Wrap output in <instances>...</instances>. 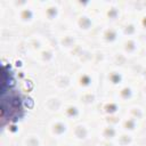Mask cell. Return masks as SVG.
Segmentation results:
<instances>
[{
	"instance_id": "29",
	"label": "cell",
	"mask_w": 146,
	"mask_h": 146,
	"mask_svg": "<svg viewBox=\"0 0 146 146\" xmlns=\"http://www.w3.org/2000/svg\"><path fill=\"white\" fill-rule=\"evenodd\" d=\"M91 146H114V145H110V144H103V143H97L95 141Z\"/></svg>"
},
{
	"instance_id": "4",
	"label": "cell",
	"mask_w": 146,
	"mask_h": 146,
	"mask_svg": "<svg viewBox=\"0 0 146 146\" xmlns=\"http://www.w3.org/2000/svg\"><path fill=\"white\" fill-rule=\"evenodd\" d=\"M129 80H130V75L128 68L110 65L106 70L102 72L100 94L103 96L113 95L115 90H117Z\"/></svg>"
},
{
	"instance_id": "2",
	"label": "cell",
	"mask_w": 146,
	"mask_h": 146,
	"mask_svg": "<svg viewBox=\"0 0 146 146\" xmlns=\"http://www.w3.org/2000/svg\"><path fill=\"white\" fill-rule=\"evenodd\" d=\"M89 11L105 25H117L124 18L122 1H92Z\"/></svg>"
},
{
	"instance_id": "13",
	"label": "cell",
	"mask_w": 146,
	"mask_h": 146,
	"mask_svg": "<svg viewBox=\"0 0 146 146\" xmlns=\"http://www.w3.org/2000/svg\"><path fill=\"white\" fill-rule=\"evenodd\" d=\"M49 140L44 133V124L39 122L27 123V129L21 138L19 146H48Z\"/></svg>"
},
{
	"instance_id": "24",
	"label": "cell",
	"mask_w": 146,
	"mask_h": 146,
	"mask_svg": "<svg viewBox=\"0 0 146 146\" xmlns=\"http://www.w3.org/2000/svg\"><path fill=\"white\" fill-rule=\"evenodd\" d=\"M123 114L128 115L130 117H133V119L138 120L139 122L146 124V103L138 100L136 103L129 104V105L124 106Z\"/></svg>"
},
{
	"instance_id": "25",
	"label": "cell",
	"mask_w": 146,
	"mask_h": 146,
	"mask_svg": "<svg viewBox=\"0 0 146 146\" xmlns=\"http://www.w3.org/2000/svg\"><path fill=\"white\" fill-rule=\"evenodd\" d=\"M113 145L114 146H137L139 145L138 136L121 131Z\"/></svg>"
},
{
	"instance_id": "22",
	"label": "cell",
	"mask_w": 146,
	"mask_h": 146,
	"mask_svg": "<svg viewBox=\"0 0 146 146\" xmlns=\"http://www.w3.org/2000/svg\"><path fill=\"white\" fill-rule=\"evenodd\" d=\"M145 129H146V124L139 122L138 120H136L133 117L122 114L121 121H120V130L121 131L139 136L145 131Z\"/></svg>"
},
{
	"instance_id": "27",
	"label": "cell",
	"mask_w": 146,
	"mask_h": 146,
	"mask_svg": "<svg viewBox=\"0 0 146 146\" xmlns=\"http://www.w3.org/2000/svg\"><path fill=\"white\" fill-rule=\"evenodd\" d=\"M56 146H81V145L76 144V143H75L74 140H72L71 138H67V139H65V140H62V141L57 143Z\"/></svg>"
},
{
	"instance_id": "28",
	"label": "cell",
	"mask_w": 146,
	"mask_h": 146,
	"mask_svg": "<svg viewBox=\"0 0 146 146\" xmlns=\"http://www.w3.org/2000/svg\"><path fill=\"white\" fill-rule=\"evenodd\" d=\"M139 94H140V100L146 103V83H141L140 84Z\"/></svg>"
},
{
	"instance_id": "20",
	"label": "cell",
	"mask_w": 146,
	"mask_h": 146,
	"mask_svg": "<svg viewBox=\"0 0 146 146\" xmlns=\"http://www.w3.org/2000/svg\"><path fill=\"white\" fill-rule=\"evenodd\" d=\"M130 79L138 81L140 84L146 83V58L143 56L130 62L128 66Z\"/></svg>"
},
{
	"instance_id": "17",
	"label": "cell",
	"mask_w": 146,
	"mask_h": 146,
	"mask_svg": "<svg viewBox=\"0 0 146 146\" xmlns=\"http://www.w3.org/2000/svg\"><path fill=\"white\" fill-rule=\"evenodd\" d=\"M123 110H124V106L120 104L112 95H108V96L102 95V98L94 111L103 119V117L121 116L123 114Z\"/></svg>"
},
{
	"instance_id": "10",
	"label": "cell",
	"mask_w": 146,
	"mask_h": 146,
	"mask_svg": "<svg viewBox=\"0 0 146 146\" xmlns=\"http://www.w3.org/2000/svg\"><path fill=\"white\" fill-rule=\"evenodd\" d=\"M65 97L66 96L49 90L41 94L39 97V108H38L39 115L44 121H47L51 116L60 115L65 102Z\"/></svg>"
},
{
	"instance_id": "9",
	"label": "cell",
	"mask_w": 146,
	"mask_h": 146,
	"mask_svg": "<svg viewBox=\"0 0 146 146\" xmlns=\"http://www.w3.org/2000/svg\"><path fill=\"white\" fill-rule=\"evenodd\" d=\"M72 124L73 123L62 115L49 117L44 123V133L49 140V144H57L70 138Z\"/></svg>"
},
{
	"instance_id": "19",
	"label": "cell",
	"mask_w": 146,
	"mask_h": 146,
	"mask_svg": "<svg viewBox=\"0 0 146 146\" xmlns=\"http://www.w3.org/2000/svg\"><path fill=\"white\" fill-rule=\"evenodd\" d=\"M71 95L81 104L84 106L87 111H92L97 107L102 94L100 90H88V91H72Z\"/></svg>"
},
{
	"instance_id": "1",
	"label": "cell",
	"mask_w": 146,
	"mask_h": 146,
	"mask_svg": "<svg viewBox=\"0 0 146 146\" xmlns=\"http://www.w3.org/2000/svg\"><path fill=\"white\" fill-rule=\"evenodd\" d=\"M6 3L13 13V23L25 32L40 25L39 1L6 0Z\"/></svg>"
},
{
	"instance_id": "31",
	"label": "cell",
	"mask_w": 146,
	"mask_h": 146,
	"mask_svg": "<svg viewBox=\"0 0 146 146\" xmlns=\"http://www.w3.org/2000/svg\"><path fill=\"white\" fill-rule=\"evenodd\" d=\"M48 146H56V144H49Z\"/></svg>"
},
{
	"instance_id": "7",
	"label": "cell",
	"mask_w": 146,
	"mask_h": 146,
	"mask_svg": "<svg viewBox=\"0 0 146 146\" xmlns=\"http://www.w3.org/2000/svg\"><path fill=\"white\" fill-rule=\"evenodd\" d=\"M52 43L58 49L62 56L67 55L71 52L83 39L81 35H79L76 32L68 27L58 26L55 29H49Z\"/></svg>"
},
{
	"instance_id": "23",
	"label": "cell",
	"mask_w": 146,
	"mask_h": 146,
	"mask_svg": "<svg viewBox=\"0 0 146 146\" xmlns=\"http://www.w3.org/2000/svg\"><path fill=\"white\" fill-rule=\"evenodd\" d=\"M122 36L123 38H135L140 36V31L137 22V17L135 16H124V18L119 24Z\"/></svg>"
},
{
	"instance_id": "5",
	"label": "cell",
	"mask_w": 146,
	"mask_h": 146,
	"mask_svg": "<svg viewBox=\"0 0 146 146\" xmlns=\"http://www.w3.org/2000/svg\"><path fill=\"white\" fill-rule=\"evenodd\" d=\"M100 25V22L94 14H91L90 11H82L72 16L66 22L64 27L73 30L84 39H90Z\"/></svg>"
},
{
	"instance_id": "30",
	"label": "cell",
	"mask_w": 146,
	"mask_h": 146,
	"mask_svg": "<svg viewBox=\"0 0 146 146\" xmlns=\"http://www.w3.org/2000/svg\"><path fill=\"white\" fill-rule=\"evenodd\" d=\"M144 41V50H143V57L146 58V38H143Z\"/></svg>"
},
{
	"instance_id": "18",
	"label": "cell",
	"mask_w": 146,
	"mask_h": 146,
	"mask_svg": "<svg viewBox=\"0 0 146 146\" xmlns=\"http://www.w3.org/2000/svg\"><path fill=\"white\" fill-rule=\"evenodd\" d=\"M121 130L120 127L112 123H106L104 121H100L95 125V135H96V141L103 143V144H110L113 145L119 137Z\"/></svg>"
},
{
	"instance_id": "15",
	"label": "cell",
	"mask_w": 146,
	"mask_h": 146,
	"mask_svg": "<svg viewBox=\"0 0 146 146\" xmlns=\"http://www.w3.org/2000/svg\"><path fill=\"white\" fill-rule=\"evenodd\" d=\"M88 111L84 108L83 105H81L71 94L65 97V102L62 108L60 115L68 120L71 123H75L79 121H82L86 119Z\"/></svg>"
},
{
	"instance_id": "3",
	"label": "cell",
	"mask_w": 146,
	"mask_h": 146,
	"mask_svg": "<svg viewBox=\"0 0 146 146\" xmlns=\"http://www.w3.org/2000/svg\"><path fill=\"white\" fill-rule=\"evenodd\" d=\"M40 24L47 29L63 26L65 19L64 1H39Z\"/></svg>"
},
{
	"instance_id": "11",
	"label": "cell",
	"mask_w": 146,
	"mask_h": 146,
	"mask_svg": "<svg viewBox=\"0 0 146 146\" xmlns=\"http://www.w3.org/2000/svg\"><path fill=\"white\" fill-rule=\"evenodd\" d=\"M95 47L96 46H94L89 39L83 38L80 41V43L64 57L76 67H84V66L91 67Z\"/></svg>"
},
{
	"instance_id": "21",
	"label": "cell",
	"mask_w": 146,
	"mask_h": 146,
	"mask_svg": "<svg viewBox=\"0 0 146 146\" xmlns=\"http://www.w3.org/2000/svg\"><path fill=\"white\" fill-rule=\"evenodd\" d=\"M111 54H112V50L95 47L91 67H94L95 70L102 73L104 70H106L111 65Z\"/></svg>"
},
{
	"instance_id": "14",
	"label": "cell",
	"mask_w": 146,
	"mask_h": 146,
	"mask_svg": "<svg viewBox=\"0 0 146 146\" xmlns=\"http://www.w3.org/2000/svg\"><path fill=\"white\" fill-rule=\"evenodd\" d=\"M140 83L133 79H130L127 81L122 87H120L117 90L113 92V97L123 106H127L129 104L136 103L140 100Z\"/></svg>"
},
{
	"instance_id": "16",
	"label": "cell",
	"mask_w": 146,
	"mask_h": 146,
	"mask_svg": "<svg viewBox=\"0 0 146 146\" xmlns=\"http://www.w3.org/2000/svg\"><path fill=\"white\" fill-rule=\"evenodd\" d=\"M116 50L130 62L137 59L143 56V50H144L143 38L141 36L123 38Z\"/></svg>"
},
{
	"instance_id": "6",
	"label": "cell",
	"mask_w": 146,
	"mask_h": 146,
	"mask_svg": "<svg viewBox=\"0 0 146 146\" xmlns=\"http://www.w3.org/2000/svg\"><path fill=\"white\" fill-rule=\"evenodd\" d=\"M122 39L123 36H122L119 24L117 25L102 24L89 40L96 47L108 49V50H114L119 47Z\"/></svg>"
},
{
	"instance_id": "26",
	"label": "cell",
	"mask_w": 146,
	"mask_h": 146,
	"mask_svg": "<svg viewBox=\"0 0 146 146\" xmlns=\"http://www.w3.org/2000/svg\"><path fill=\"white\" fill-rule=\"evenodd\" d=\"M137 22L140 31V36L146 38V11L137 16Z\"/></svg>"
},
{
	"instance_id": "12",
	"label": "cell",
	"mask_w": 146,
	"mask_h": 146,
	"mask_svg": "<svg viewBox=\"0 0 146 146\" xmlns=\"http://www.w3.org/2000/svg\"><path fill=\"white\" fill-rule=\"evenodd\" d=\"M70 138L81 146H91L96 141L95 124L88 119L73 123Z\"/></svg>"
},
{
	"instance_id": "8",
	"label": "cell",
	"mask_w": 146,
	"mask_h": 146,
	"mask_svg": "<svg viewBox=\"0 0 146 146\" xmlns=\"http://www.w3.org/2000/svg\"><path fill=\"white\" fill-rule=\"evenodd\" d=\"M102 73L94 67H78L74 72V89L73 91L100 90Z\"/></svg>"
}]
</instances>
